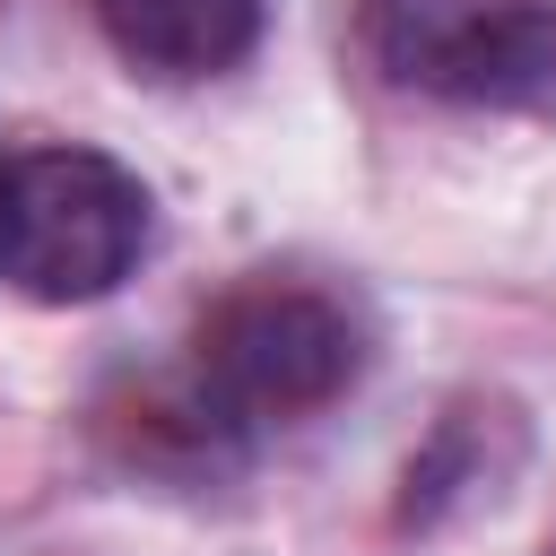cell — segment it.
<instances>
[{"label": "cell", "mask_w": 556, "mask_h": 556, "mask_svg": "<svg viewBox=\"0 0 556 556\" xmlns=\"http://www.w3.org/2000/svg\"><path fill=\"white\" fill-rule=\"evenodd\" d=\"M356 374H365V321L348 313V295L304 278L226 287L191 321V356H182V391L226 443L330 408Z\"/></svg>", "instance_id": "1"}, {"label": "cell", "mask_w": 556, "mask_h": 556, "mask_svg": "<svg viewBox=\"0 0 556 556\" xmlns=\"http://www.w3.org/2000/svg\"><path fill=\"white\" fill-rule=\"evenodd\" d=\"M156 235L148 182L78 139L0 156V287L26 304H96L113 295Z\"/></svg>", "instance_id": "2"}, {"label": "cell", "mask_w": 556, "mask_h": 556, "mask_svg": "<svg viewBox=\"0 0 556 556\" xmlns=\"http://www.w3.org/2000/svg\"><path fill=\"white\" fill-rule=\"evenodd\" d=\"M356 43L400 96L556 122V0H356Z\"/></svg>", "instance_id": "3"}, {"label": "cell", "mask_w": 556, "mask_h": 556, "mask_svg": "<svg viewBox=\"0 0 556 556\" xmlns=\"http://www.w3.org/2000/svg\"><path fill=\"white\" fill-rule=\"evenodd\" d=\"M261 9L269 0H96L104 43L139 70V78H217L261 43Z\"/></svg>", "instance_id": "4"}, {"label": "cell", "mask_w": 556, "mask_h": 556, "mask_svg": "<svg viewBox=\"0 0 556 556\" xmlns=\"http://www.w3.org/2000/svg\"><path fill=\"white\" fill-rule=\"evenodd\" d=\"M504 408H452L443 417V434L408 460V521H434L443 504H469L478 486L495 495V478H504V460H486V426H495Z\"/></svg>", "instance_id": "5"}, {"label": "cell", "mask_w": 556, "mask_h": 556, "mask_svg": "<svg viewBox=\"0 0 556 556\" xmlns=\"http://www.w3.org/2000/svg\"><path fill=\"white\" fill-rule=\"evenodd\" d=\"M539 556H556V539H547V547H539Z\"/></svg>", "instance_id": "6"}]
</instances>
